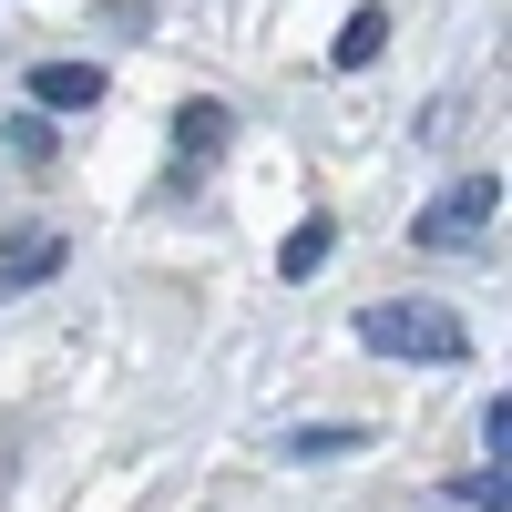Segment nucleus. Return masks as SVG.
I'll list each match as a JSON object with an SVG mask.
<instances>
[{"mask_svg": "<svg viewBox=\"0 0 512 512\" xmlns=\"http://www.w3.org/2000/svg\"><path fill=\"white\" fill-rule=\"evenodd\" d=\"M175 154H185V175H195V164H216V154H226V103L195 93V103L175 113Z\"/></svg>", "mask_w": 512, "mask_h": 512, "instance_id": "nucleus-4", "label": "nucleus"}, {"mask_svg": "<svg viewBox=\"0 0 512 512\" xmlns=\"http://www.w3.org/2000/svg\"><path fill=\"white\" fill-rule=\"evenodd\" d=\"M482 451H492V461L512 451V400H502V390H492V410H482Z\"/></svg>", "mask_w": 512, "mask_h": 512, "instance_id": "nucleus-9", "label": "nucleus"}, {"mask_svg": "<svg viewBox=\"0 0 512 512\" xmlns=\"http://www.w3.org/2000/svg\"><path fill=\"white\" fill-rule=\"evenodd\" d=\"M451 492H461V502H472V512H512V482H502V461H492V472H461Z\"/></svg>", "mask_w": 512, "mask_h": 512, "instance_id": "nucleus-8", "label": "nucleus"}, {"mask_svg": "<svg viewBox=\"0 0 512 512\" xmlns=\"http://www.w3.org/2000/svg\"><path fill=\"white\" fill-rule=\"evenodd\" d=\"M328 256H338V226H328V216H308V226H297V236L277 246V277L297 287V277H318V267H328Z\"/></svg>", "mask_w": 512, "mask_h": 512, "instance_id": "nucleus-6", "label": "nucleus"}, {"mask_svg": "<svg viewBox=\"0 0 512 512\" xmlns=\"http://www.w3.org/2000/svg\"><path fill=\"white\" fill-rule=\"evenodd\" d=\"M359 349H369V359L451 369V359H472V328H461L441 297H379V308H359Z\"/></svg>", "mask_w": 512, "mask_h": 512, "instance_id": "nucleus-1", "label": "nucleus"}, {"mask_svg": "<svg viewBox=\"0 0 512 512\" xmlns=\"http://www.w3.org/2000/svg\"><path fill=\"white\" fill-rule=\"evenodd\" d=\"M359 441H369L359 420H328V431H297L287 451H297V461H338V451H359Z\"/></svg>", "mask_w": 512, "mask_h": 512, "instance_id": "nucleus-7", "label": "nucleus"}, {"mask_svg": "<svg viewBox=\"0 0 512 512\" xmlns=\"http://www.w3.org/2000/svg\"><path fill=\"white\" fill-rule=\"evenodd\" d=\"M502 226V175H461L441 205H420V216H410V246L420 256H451V246H482Z\"/></svg>", "mask_w": 512, "mask_h": 512, "instance_id": "nucleus-2", "label": "nucleus"}, {"mask_svg": "<svg viewBox=\"0 0 512 512\" xmlns=\"http://www.w3.org/2000/svg\"><path fill=\"white\" fill-rule=\"evenodd\" d=\"M11 144H21L31 164H52V123H41V113H21V123H11Z\"/></svg>", "mask_w": 512, "mask_h": 512, "instance_id": "nucleus-10", "label": "nucleus"}, {"mask_svg": "<svg viewBox=\"0 0 512 512\" xmlns=\"http://www.w3.org/2000/svg\"><path fill=\"white\" fill-rule=\"evenodd\" d=\"M379 41H390V11H379V0H359L349 31L328 41V62H338V72H369V62H379Z\"/></svg>", "mask_w": 512, "mask_h": 512, "instance_id": "nucleus-5", "label": "nucleus"}, {"mask_svg": "<svg viewBox=\"0 0 512 512\" xmlns=\"http://www.w3.org/2000/svg\"><path fill=\"white\" fill-rule=\"evenodd\" d=\"M31 103H41V113H93V103H103V72H93V62H41V72H31Z\"/></svg>", "mask_w": 512, "mask_h": 512, "instance_id": "nucleus-3", "label": "nucleus"}]
</instances>
